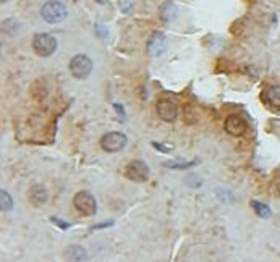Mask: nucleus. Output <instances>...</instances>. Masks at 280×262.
Wrapping results in <instances>:
<instances>
[{"label": "nucleus", "mask_w": 280, "mask_h": 262, "mask_svg": "<svg viewBox=\"0 0 280 262\" xmlns=\"http://www.w3.org/2000/svg\"><path fill=\"white\" fill-rule=\"evenodd\" d=\"M167 46H169V42H167V38L162 32H154L148 42V50L152 57H161L167 50Z\"/></svg>", "instance_id": "nucleus-10"}, {"label": "nucleus", "mask_w": 280, "mask_h": 262, "mask_svg": "<svg viewBox=\"0 0 280 262\" xmlns=\"http://www.w3.org/2000/svg\"><path fill=\"white\" fill-rule=\"evenodd\" d=\"M223 128H225V131L230 136H237L238 138V136H243L246 133V128H248V125H246V122L240 115H230V117H227Z\"/></svg>", "instance_id": "nucleus-8"}, {"label": "nucleus", "mask_w": 280, "mask_h": 262, "mask_svg": "<svg viewBox=\"0 0 280 262\" xmlns=\"http://www.w3.org/2000/svg\"><path fill=\"white\" fill-rule=\"evenodd\" d=\"M28 198H29V202L34 207H41L47 201V191H46V188L42 186V184H36V186H32L29 190Z\"/></svg>", "instance_id": "nucleus-11"}, {"label": "nucleus", "mask_w": 280, "mask_h": 262, "mask_svg": "<svg viewBox=\"0 0 280 262\" xmlns=\"http://www.w3.org/2000/svg\"><path fill=\"white\" fill-rule=\"evenodd\" d=\"M73 204L76 207V211L80 212L81 215H84V217H91L97 211V204H96L94 196L91 193H87V191L76 193L75 199H73Z\"/></svg>", "instance_id": "nucleus-2"}, {"label": "nucleus", "mask_w": 280, "mask_h": 262, "mask_svg": "<svg viewBox=\"0 0 280 262\" xmlns=\"http://www.w3.org/2000/svg\"><path fill=\"white\" fill-rule=\"evenodd\" d=\"M70 71H72V74L75 76V78L84 80L93 71V60L89 59L87 55H83V53H80V55H75L72 59V62H70Z\"/></svg>", "instance_id": "nucleus-3"}, {"label": "nucleus", "mask_w": 280, "mask_h": 262, "mask_svg": "<svg viewBox=\"0 0 280 262\" xmlns=\"http://www.w3.org/2000/svg\"><path fill=\"white\" fill-rule=\"evenodd\" d=\"M152 146H154L155 149H159L161 152H165V154H169V152H172V149H173V147H170V146L159 144V143H152Z\"/></svg>", "instance_id": "nucleus-18"}, {"label": "nucleus", "mask_w": 280, "mask_h": 262, "mask_svg": "<svg viewBox=\"0 0 280 262\" xmlns=\"http://www.w3.org/2000/svg\"><path fill=\"white\" fill-rule=\"evenodd\" d=\"M50 222L55 223V225H59V228H62V230H68V228L72 227V223L63 222L62 218H59V217H52V218H50Z\"/></svg>", "instance_id": "nucleus-17"}, {"label": "nucleus", "mask_w": 280, "mask_h": 262, "mask_svg": "<svg viewBox=\"0 0 280 262\" xmlns=\"http://www.w3.org/2000/svg\"><path fill=\"white\" fill-rule=\"evenodd\" d=\"M177 13V10H175V5L170 4V2H167L161 7V16L164 21H170Z\"/></svg>", "instance_id": "nucleus-13"}, {"label": "nucleus", "mask_w": 280, "mask_h": 262, "mask_svg": "<svg viewBox=\"0 0 280 262\" xmlns=\"http://www.w3.org/2000/svg\"><path fill=\"white\" fill-rule=\"evenodd\" d=\"M96 31H97L99 38H107V29H104L100 25H96Z\"/></svg>", "instance_id": "nucleus-20"}, {"label": "nucleus", "mask_w": 280, "mask_h": 262, "mask_svg": "<svg viewBox=\"0 0 280 262\" xmlns=\"http://www.w3.org/2000/svg\"><path fill=\"white\" fill-rule=\"evenodd\" d=\"M32 49L39 57H49L57 49V41L50 34H36L32 39Z\"/></svg>", "instance_id": "nucleus-4"}, {"label": "nucleus", "mask_w": 280, "mask_h": 262, "mask_svg": "<svg viewBox=\"0 0 280 262\" xmlns=\"http://www.w3.org/2000/svg\"><path fill=\"white\" fill-rule=\"evenodd\" d=\"M96 2H99V4H107L109 0H96Z\"/></svg>", "instance_id": "nucleus-22"}, {"label": "nucleus", "mask_w": 280, "mask_h": 262, "mask_svg": "<svg viewBox=\"0 0 280 262\" xmlns=\"http://www.w3.org/2000/svg\"><path fill=\"white\" fill-rule=\"evenodd\" d=\"M251 205H253V209H254V212L259 215V217H264V218H269L271 217V209L266 205V204H262V202H257V201H251Z\"/></svg>", "instance_id": "nucleus-14"}, {"label": "nucleus", "mask_w": 280, "mask_h": 262, "mask_svg": "<svg viewBox=\"0 0 280 262\" xmlns=\"http://www.w3.org/2000/svg\"><path fill=\"white\" fill-rule=\"evenodd\" d=\"M68 15V10L62 2H57V0H50V2H46L41 8V16L47 21V23H60Z\"/></svg>", "instance_id": "nucleus-1"}, {"label": "nucleus", "mask_w": 280, "mask_h": 262, "mask_svg": "<svg viewBox=\"0 0 280 262\" xmlns=\"http://www.w3.org/2000/svg\"><path fill=\"white\" fill-rule=\"evenodd\" d=\"M114 107L118 110V115H121V118H125V112H123V107H121V105H118V104H114Z\"/></svg>", "instance_id": "nucleus-21"}, {"label": "nucleus", "mask_w": 280, "mask_h": 262, "mask_svg": "<svg viewBox=\"0 0 280 262\" xmlns=\"http://www.w3.org/2000/svg\"><path fill=\"white\" fill-rule=\"evenodd\" d=\"M196 163H198V160H191V162H178V160H175V162H165L164 165L169 167V169H180V170H183V169H189V167L196 165Z\"/></svg>", "instance_id": "nucleus-15"}, {"label": "nucleus", "mask_w": 280, "mask_h": 262, "mask_svg": "<svg viewBox=\"0 0 280 262\" xmlns=\"http://www.w3.org/2000/svg\"><path fill=\"white\" fill-rule=\"evenodd\" d=\"M114 225V220H109V222H102V223H99V225H94L93 227V230H100V228H106V227H112Z\"/></svg>", "instance_id": "nucleus-19"}, {"label": "nucleus", "mask_w": 280, "mask_h": 262, "mask_svg": "<svg viewBox=\"0 0 280 262\" xmlns=\"http://www.w3.org/2000/svg\"><path fill=\"white\" fill-rule=\"evenodd\" d=\"M261 99L269 108H272L275 112H280V86H277V84L266 86V89L261 94Z\"/></svg>", "instance_id": "nucleus-7"}, {"label": "nucleus", "mask_w": 280, "mask_h": 262, "mask_svg": "<svg viewBox=\"0 0 280 262\" xmlns=\"http://www.w3.org/2000/svg\"><path fill=\"white\" fill-rule=\"evenodd\" d=\"M125 175H127L128 180L141 183V181H146L148 180V177H149V169H148V165L143 160H133V162H130L128 165H127Z\"/></svg>", "instance_id": "nucleus-6"}, {"label": "nucleus", "mask_w": 280, "mask_h": 262, "mask_svg": "<svg viewBox=\"0 0 280 262\" xmlns=\"http://www.w3.org/2000/svg\"><path fill=\"white\" fill-rule=\"evenodd\" d=\"M0 2H2V4H5V2H8V0H0Z\"/></svg>", "instance_id": "nucleus-23"}, {"label": "nucleus", "mask_w": 280, "mask_h": 262, "mask_svg": "<svg viewBox=\"0 0 280 262\" xmlns=\"http://www.w3.org/2000/svg\"><path fill=\"white\" fill-rule=\"evenodd\" d=\"M157 108V115L159 118H162L164 122H173L177 118V114H178V108H177V104L170 99H162L157 102L155 105Z\"/></svg>", "instance_id": "nucleus-9"}, {"label": "nucleus", "mask_w": 280, "mask_h": 262, "mask_svg": "<svg viewBox=\"0 0 280 262\" xmlns=\"http://www.w3.org/2000/svg\"><path fill=\"white\" fill-rule=\"evenodd\" d=\"M65 257L68 260H86V251L81 246H70L65 251Z\"/></svg>", "instance_id": "nucleus-12"}, {"label": "nucleus", "mask_w": 280, "mask_h": 262, "mask_svg": "<svg viewBox=\"0 0 280 262\" xmlns=\"http://www.w3.org/2000/svg\"><path fill=\"white\" fill-rule=\"evenodd\" d=\"M0 199H2V211L7 212V211H12V207H13V199H12V196H10L7 191H0Z\"/></svg>", "instance_id": "nucleus-16"}, {"label": "nucleus", "mask_w": 280, "mask_h": 262, "mask_svg": "<svg viewBox=\"0 0 280 262\" xmlns=\"http://www.w3.org/2000/svg\"><path fill=\"white\" fill-rule=\"evenodd\" d=\"M127 146V136L120 131H110L100 139V147L107 152H118Z\"/></svg>", "instance_id": "nucleus-5"}]
</instances>
